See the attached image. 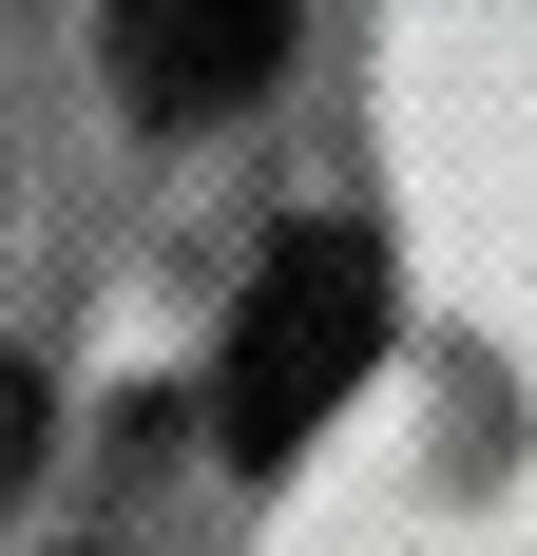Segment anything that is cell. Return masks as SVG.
I'll list each match as a JSON object with an SVG mask.
<instances>
[{
    "mask_svg": "<svg viewBox=\"0 0 537 556\" xmlns=\"http://www.w3.org/2000/svg\"><path fill=\"white\" fill-rule=\"evenodd\" d=\"M365 365H384V250H365V230H268L250 288H230V345H212L230 460H288Z\"/></svg>",
    "mask_w": 537,
    "mask_h": 556,
    "instance_id": "1",
    "label": "cell"
},
{
    "mask_svg": "<svg viewBox=\"0 0 537 556\" xmlns=\"http://www.w3.org/2000/svg\"><path fill=\"white\" fill-rule=\"evenodd\" d=\"M39 442H58V403H39V365H20V345H0V500H20V480H39Z\"/></svg>",
    "mask_w": 537,
    "mask_h": 556,
    "instance_id": "3",
    "label": "cell"
},
{
    "mask_svg": "<svg viewBox=\"0 0 537 556\" xmlns=\"http://www.w3.org/2000/svg\"><path fill=\"white\" fill-rule=\"evenodd\" d=\"M288 39H308V0H97V77H115L135 135L250 115L268 77H288Z\"/></svg>",
    "mask_w": 537,
    "mask_h": 556,
    "instance_id": "2",
    "label": "cell"
}]
</instances>
